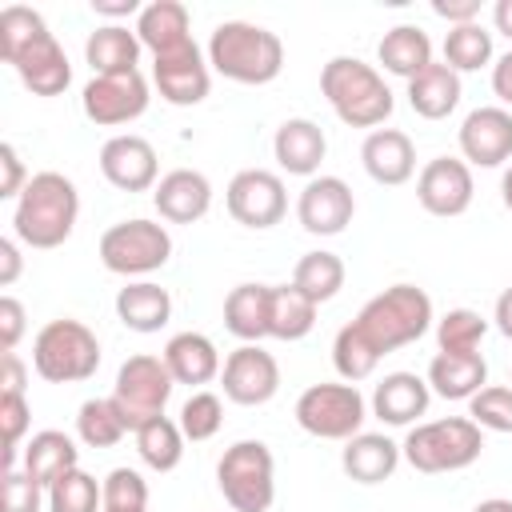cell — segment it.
Instances as JSON below:
<instances>
[{"mask_svg": "<svg viewBox=\"0 0 512 512\" xmlns=\"http://www.w3.org/2000/svg\"><path fill=\"white\" fill-rule=\"evenodd\" d=\"M0 60L16 68L20 84L32 96H60L72 84V64L60 40L28 4H8L0 12Z\"/></svg>", "mask_w": 512, "mask_h": 512, "instance_id": "1", "label": "cell"}, {"mask_svg": "<svg viewBox=\"0 0 512 512\" xmlns=\"http://www.w3.org/2000/svg\"><path fill=\"white\" fill-rule=\"evenodd\" d=\"M80 216V192L64 172H36L12 208V232L28 248H60Z\"/></svg>", "mask_w": 512, "mask_h": 512, "instance_id": "2", "label": "cell"}, {"mask_svg": "<svg viewBox=\"0 0 512 512\" xmlns=\"http://www.w3.org/2000/svg\"><path fill=\"white\" fill-rule=\"evenodd\" d=\"M352 328L384 360L388 352H396L404 344H416L432 328V300L416 284H392L356 312Z\"/></svg>", "mask_w": 512, "mask_h": 512, "instance_id": "3", "label": "cell"}, {"mask_svg": "<svg viewBox=\"0 0 512 512\" xmlns=\"http://www.w3.org/2000/svg\"><path fill=\"white\" fill-rule=\"evenodd\" d=\"M208 64L232 84H272L284 68V44L260 24L224 20L208 36Z\"/></svg>", "mask_w": 512, "mask_h": 512, "instance_id": "4", "label": "cell"}, {"mask_svg": "<svg viewBox=\"0 0 512 512\" xmlns=\"http://www.w3.org/2000/svg\"><path fill=\"white\" fill-rule=\"evenodd\" d=\"M320 92L348 128H372L376 132V124H384L396 108L384 76L356 56H332L320 68Z\"/></svg>", "mask_w": 512, "mask_h": 512, "instance_id": "5", "label": "cell"}, {"mask_svg": "<svg viewBox=\"0 0 512 512\" xmlns=\"http://www.w3.org/2000/svg\"><path fill=\"white\" fill-rule=\"evenodd\" d=\"M404 460L424 472H460L468 464L480 460L484 452V428H476L468 416H444V420H428V424H412L404 444H400Z\"/></svg>", "mask_w": 512, "mask_h": 512, "instance_id": "6", "label": "cell"}, {"mask_svg": "<svg viewBox=\"0 0 512 512\" xmlns=\"http://www.w3.org/2000/svg\"><path fill=\"white\" fill-rule=\"evenodd\" d=\"M32 368L48 384H80L100 368V340L84 320H48L32 340Z\"/></svg>", "mask_w": 512, "mask_h": 512, "instance_id": "7", "label": "cell"}, {"mask_svg": "<svg viewBox=\"0 0 512 512\" xmlns=\"http://www.w3.org/2000/svg\"><path fill=\"white\" fill-rule=\"evenodd\" d=\"M216 488L232 512H268L276 500V460L264 440H236L216 464Z\"/></svg>", "mask_w": 512, "mask_h": 512, "instance_id": "8", "label": "cell"}, {"mask_svg": "<svg viewBox=\"0 0 512 512\" xmlns=\"http://www.w3.org/2000/svg\"><path fill=\"white\" fill-rule=\"evenodd\" d=\"M364 416L368 404L348 380L312 384L296 396V424L316 440H352L364 428Z\"/></svg>", "mask_w": 512, "mask_h": 512, "instance_id": "9", "label": "cell"}, {"mask_svg": "<svg viewBox=\"0 0 512 512\" xmlns=\"http://www.w3.org/2000/svg\"><path fill=\"white\" fill-rule=\"evenodd\" d=\"M172 256V236L156 220H120L100 236V264L116 276H148Z\"/></svg>", "mask_w": 512, "mask_h": 512, "instance_id": "10", "label": "cell"}, {"mask_svg": "<svg viewBox=\"0 0 512 512\" xmlns=\"http://www.w3.org/2000/svg\"><path fill=\"white\" fill-rule=\"evenodd\" d=\"M176 380L164 364V356H128L116 372V388H112V400L128 424V432H136L140 424H148L152 416H164V404L172 396Z\"/></svg>", "mask_w": 512, "mask_h": 512, "instance_id": "11", "label": "cell"}, {"mask_svg": "<svg viewBox=\"0 0 512 512\" xmlns=\"http://www.w3.org/2000/svg\"><path fill=\"white\" fill-rule=\"evenodd\" d=\"M148 80L144 72H116V76H92L80 92V108L100 128H120L144 116L148 108Z\"/></svg>", "mask_w": 512, "mask_h": 512, "instance_id": "12", "label": "cell"}, {"mask_svg": "<svg viewBox=\"0 0 512 512\" xmlns=\"http://www.w3.org/2000/svg\"><path fill=\"white\" fill-rule=\"evenodd\" d=\"M224 204H228V216L244 228H272L284 220L288 212V192H284V180L268 168H244L228 180V192H224Z\"/></svg>", "mask_w": 512, "mask_h": 512, "instance_id": "13", "label": "cell"}, {"mask_svg": "<svg viewBox=\"0 0 512 512\" xmlns=\"http://www.w3.org/2000/svg\"><path fill=\"white\" fill-rule=\"evenodd\" d=\"M220 384H224V396L232 404L256 408V404H268L276 396V388H280V364L260 344H240L236 352L224 356Z\"/></svg>", "mask_w": 512, "mask_h": 512, "instance_id": "14", "label": "cell"}, {"mask_svg": "<svg viewBox=\"0 0 512 512\" xmlns=\"http://www.w3.org/2000/svg\"><path fill=\"white\" fill-rule=\"evenodd\" d=\"M356 216V196L340 176H312L300 188L296 220L312 236H340Z\"/></svg>", "mask_w": 512, "mask_h": 512, "instance_id": "15", "label": "cell"}, {"mask_svg": "<svg viewBox=\"0 0 512 512\" xmlns=\"http://www.w3.org/2000/svg\"><path fill=\"white\" fill-rule=\"evenodd\" d=\"M208 68H212V64L204 60V52H200L196 40H192V44L168 52V56H152V84L160 88V96H164L168 104L192 108V104H200V100L208 96V88H212V72H208Z\"/></svg>", "mask_w": 512, "mask_h": 512, "instance_id": "16", "label": "cell"}, {"mask_svg": "<svg viewBox=\"0 0 512 512\" xmlns=\"http://www.w3.org/2000/svg\"><path fill=\"white\" fill-rule=\"evenodd\" d=\"M472 168L456 156H436L416 176V200L432 216H464L472 204Z\"/></svg>", "mask_w": 512, "mask_h": 512, "instance_id": "17", "label": "cell"}, {"mask_svg": "<svg viewBox=\"0 0 512 512\" xmlns=\"http://www.w3.org/2000/svg\"><path fill=\"white\" fill-rule=\"evenodd\" d=\"M460 156L476 168H500L512 160V112L508 108H472L460 124Z\"/></svg>", "mask_w": 512, "mask_h": 512, "instance_id": "18", "label": "cell"}, {"mask_svg": "<svg viewBox=\"0 0 512 512\" xmlns=\"http://www.w3.org/2000/svg\"><path fill=\"white\" fill-rule=\"evenodd\" d=\"M100 172L120 192H148V188L160 184L156 180V172H160L156 148L144 136H132V132H120V136L104 140V148H100Z\"/></svg>", "mask_w": 512, "mask_h": 512, "instance_id": "19", "label": "cell"}, {"mask_svg": "<svg viewBox=\"0 0 512 512\" xmlns=\"http://www.w3.org/2000/svg\"><path fill=\"white\" fill-rule=\"evenodd\" d=\"M152 204L168 224H196L212 208V184L196 168H172L152 188Z\"/></svg>", "mask_w": 512, "mask_h": 512, "instance_id": "20", "label": "cell"}, {"mask_svg": "<svg viewBox=\"0 0 512 512\" xmlns=\"http://www.w3.org/2000/svg\"><path fill=\"white\" fill-rule=\"evenodd\" d=\"M360 160H364V172L384 184V188H400L412 180L416 172V144L408 132L400 128H376L364 136L360 144Z\"/></svg>", "mask_w": 512, "mask_h": 512, "instance_id": "21", "label": "cell"}, {"mask_svg": "<svg viewBox=\"0 0 512 512\" xmlns=\"http://www.w3.org/2000/svg\"><path fill=\"white\" fill-rule=\"evenodd\" d=\"M324 152H328L324 128L316 120H304V116L284 120L272 136V156L288 176H308L312 180L324 164Z\"/></svg>", "mask_w": 512, "mask_h": 512, "instance_id": "22", "label": "cell"}, {"mask_svg": "<svg viewBox=\"0 0 512 512\" xmlns=\"http://www.w3.org/2000/svg\"><path fill=\"white\" fill-rule=\"evenodd\" d=\"M428 400H432V388L424 376L416 372H388L376 392H372V412L392 424V428H408L416 424L424 412H428Z\"/></svg>", "mask_w": 512, "mask_h": 512, "instance_id": "23", "label": "cell"}, {"mask_svg": "<svg viewBox=\"0 0 512 512\" xmlns=\"http://www.w3.org/2000/svg\"><path fill=\"white\" fill-rule=\"evenodd\" d=\"M400 456H404L400 444H392L384 432H356L352 440H344L340 468L356 484H384L396 472Z\"/></svg>", "mask_w": 512, "mask_h": 512, "instance_id": "24", "label": "cell"}, {"mask_svg": "<svg viewBox=\"0 0 512 512\" xmlns=\"http://www.w3.org/2000/svg\"><path fill=\"white\" fill-rule=\"evenodd\" d=\"M192 16L180 0H152L136 16V36L152 56H168L184 44H192Z\"/></svg>", "mask_w": 512, "mask_h": 512, "instance_id": "25", "label": "cell"}, {"mask_svg": "<svg viewBox=\"0 0 512 512\" xmlns=\"http://www.w3.org/2000/svg\"><path fill=\"white\" fill-rule=\"evenodd\" d=\"M164 364H168L172 380L176 384H188V388H200V384L216 380L220 368H224L216 344L204 332H176L164 344Z\"/></svg>", "mask_w": 512, "mask_h": 512, "instance_id": "26", "label": "cell"}, {"mask_svg": "<svg viewBox=\"0 0 512 512\" xmlns=\"http://www.w3.org/2000/svg\"><path fill=\"white\" fill-rule=\"evenodd\" d=\"M424 380L444 400H472L488 384V364L480 352H436Z\"/></svg>", "mask_w": 512, "mask_h": 512, "instance_id": "27", "label": "cell"}, {"mask_svg": "<svg viewBox=\"0 0 512 512\" xmlns=\"http://www.w3.org/2000/svg\"><path fill=\"white\" fill-rule=\"evenodd\" d=\"M268 320H272V284H236L224 296V328L236 340L260 344L268 336Z\"/></svg>", "mask_w": 512, "mask_h": 512, "instance_id": "28", "label": "cell"}, {"mask_svg": "<svg viewBox=\"0 0 512 512\" xmlns=\"http://www.w3.org/2000/svg\"><path fill=\"white\" fill-rule=\"evenodd\" d=\"M140 52H144V44H140L136 28H124V24H100V28L84 40V60L92 64V76L136 72Z\"/></svg>", "mask_w": 512, "mask_h": 512, "instance_id": "29", "label": "cell"}, {"mask_svg": "<svg viewBox=\"0 0 512 512\" xmlns=\"http://www.w3.org/2000/svg\"><path fill=\"white\" fill-rule=\"evenodd\" d=\"M36 484L52 488L64 472L80 468V448L68 432H56V428H44L36 432L28 444H24V464H20Z\"/></svg>", "mask_w": 512, "mask_h": 512, "instance_id": "30", "label": "cell"}, {"mask_svg": "<svg viewBox=\"0 0 512 512\" xmlns=\"http://www.w3.org/2000/svg\"><path fill=\"white\" fill-rule=\"evenodd\" d=\"M464 88H460V76L448 68V64H428L420 76L408 80V108L424 120H444L456 112Z\"/></svg>", "mask_w": 512, "mask_h": 512, "instance_id": "31", "label": "cell"}, {"mask_svg": "<svg viewBox=\"0 0 512 512\" xmlns=\"http://www.w3.org/2000/svg\"><path fill=\"white\" fill-rule=\"evenodd\" d=\"M116 316L132 332H144V336L148 332H160L172 320V296H168V288H160L152 280L124 284L116 292Z\"/></svg>", "mask_w": 512, "mask_h": 512, "instance_id": "32", "label": "cell"}, {"mask_svg": "<svg viewBox=\"0 0 512 512\" xmlns=\"http://www.w3.org/2000/svg\"><path fill=\"white\" fill-rule=\"evenodd\" d=\"M376 60L384 64V72L412 80V76H420V72L432 64V40H428V32L416 28V24H396V28H388L384 40L376 44Z\"/></svg>", "mask_w": 512, "mask_h": 512, "instance_id": "33", "label": "cell"}, {"mask_svg": "<svg viewBox=\"0 0 512 512\" xmlns=\"http://www.w3.org/2000/svg\"><path fill=\"white\" fill-rule=\"evenodd\" d=\"M292 284L312 300V304H328L340 288H344V260L336 252H304L292 268Z\"/></svg>", "mask_w": 512, "mask_h": 512, "instance_id": "34", "label": "cell"}, {"mask_svg": "<svg viewBox=\"0 0 512 512\" xmlns=\"http://www.w3.org/2000/svg\"><path fill=\"white\" fill-rule=\"evenodd\" d=\"M316 308L296 284H272V320H268V336L276 340H304L316 324Z\"/></svg>", "mask_w": 512, "mask_h": 512, "instance_id": "35", "label": "cell"}, {"mask_svg": "<svg viewBox=\"0 0 512 512\" xmlns=\"http://www.w3.org/2000/svg\"><path fill=\"white\" fill-rule=\"evenodd\" d=\"M132 436H136L140 460H144L152 472H172V468L180 464V456H184V432H180V424L168 420V416H152V420L140 424Z\"/></svg>", "mask_w": 512, "mask_h": 512, "instance_id": "36", "label": "cell"}, {"mask_svg": "<svg viewBox=\"0 0 512 512\" xmlns=\"http://www.w3.org/2000/svg\"><path fill=\"white\" fill-rule=\"evenodd\" d=\"M124 432H128V424H124V416H120L112 396H96V400L80 404V412H76L80 444H88V448H116L124 440Z\"/></svg>", "mask_w": 512, "mask_h": 512, "instance_id": "37", "label": "cell"}, {"mask_svg": "<svg viewBox=\"0 0 512 512\" xmlns=\"http://www.w3.org/2000/svg\"><path fill=\"white\" fill-rule=\"evenodd\" d=\"M492 60V32H484V24H460L448 28L444 36V64L460 76V72H480Z\"/></svg>", "mask_w": 512, "mask_h": 512, "instance_id": "38", "label": "cell"}, {"mask_svg": "<svg viewBox=\"0 0 512 512\" xmlns=\"http://www.w3.org/2000/svg\"><path fill=\"white\" fill-rule=\"evenodd\" d=\"M100 508H104V484H96V476H88L84 468L64 472L48 488V512H100Z\"/></svg>", "mask_w": 512, "mask_h": 512, "instance_id": "39", "label": "cell"}, {"mask_svg": "<svg viewBox=\"0 0 512 512\" xmlns=\"http://www.w3.org/2000/svg\"><path fill=\"white\" fill-rule=\"evenodd\" d=\"M484 332H488V320L480 316V312H472V308H452V312H444L440 320H436V344H440V352H476L480 348V340H484Z\"/></svg>", "mask_w": 512, "mask_h": 512, "instance_id": "40", "label": "cell"}, {"mask_svg": "<svg viewBox=\"0 0 512 512\" xmlns=\"http://www.w3.org/2000/svg\"><path fill=\"white\" fill-rule=\"evenodd\" d=\"M332 364H336L340 380L356 384V380H368V376L376 372L380 356L360 340V332H356L352 324H344V328L336 332V340H332Z\"/></svg>", "mask_w": 512, "mask_h": 512, "instance_id": "41", "label": "cell"}, {"mask_svg": "<svg viewBox=\"0 0 512 512\" xmlns=\"http://www.w3.org/2000/svg\"><path fill=\"white\" fill-rule=\"evenodd\" d=\"M180 432H184V440H192V444H200V440H212L216 432H220V424H224V404H220V396L216 392H192L184 404H180Z\"/></svg>", "mask_w": 512, "mask_h": 512, "instance_id": "42", "label": "cell"}, {"mask_svg": "<svg viewBox=\"0 0 512 512\" xmlns=\"http://www.w3.org/2000/svg\"><path fill=\"white\" fill-rule=\"evenodd\" d=\"M100 484H104L100 512H148V484L136 468H112Z\"/></svg>", "mask_w": 512, "mask_h": 512, "instance_id": "43", "label": "cell"}, {"mask_svg": "<svg viewBox=\"0 0 512 512\" xmlns=\"http://www.w3.org/2000/svg\"><path fill=\"white\" fill-rule=\"evenodd\" d=\"M468 420L488 432H512V388L504 384H484L468 400Z\"/></svg>", "mask_w": 512, "mask_h": 512, "instance_id": "44", "label": "cell"}, {"mask_svg": "<svg viewBox=\"0 0 512 512\" xmlns=\"http://www.w3.org/2000/svg\"><path fill=\"white\" fill-rule=\"evenodd\" d=\"M32 424V408L24 392H0V432H4V472L16 468V448Z\"/></svg>", "mask_w": 512, "mask_h": 512, "instance_id": "45", "label": "cell"}, {"mask_svg": "<svg viewBox=\"0 0 512 512\" xmlns=\"http://www.w3.org/2000/svg\"><path fill=\"white\" fill-rule=\"evenodd\" d=\"M40 504H48V488L36 484L24 468H8L4 472V512H40Z\"/></svg>", "mask_w": 512, "mask_h": 512, "instance_id": "46", "label": "cell"}, {"mask_svg": "<svg viewBox=\"0 0 512 512\" xmlns=\"http://www.w3.org/2000/svg\"><path fill=\"white\" fill-rule=\"evenodd\" d=\"M28 180H32V176L24 172V160H20L16 144L4 140V144H0V200H16Z\"/></svg>", "mask_w": 512, "mask_h": 512, "instance_id": "47", "label": "cell"}, {"mask_svg": "<svg viewBox=\"0 0 512 512\" xmlns=\"http://www.w3.org/2000/svg\"><path fill=\"white\" fill-rule=\"evenodd\" d=\"M24 336V304L16 296H0V352H16Z\"/></svg>", "mask_w": 512, "mask_h": 512, "instance_id": "48", "label": "cell"}, {"mask_svg": "<svg viewBox=\"0 0 512 512\" xmlns=\"http://www.w3.org/2000/svg\"><path fill=\"white\" fill-rule=\"evenodd\" d=\"M432 12L440 20H448L452 28H460V24H476L480 20V0H432Z\"/></svg>", "mask_w": 512, "mask_h": 512, "instance_id": "49", "label": "cell"}, {"mask_svg": "<svg viewBox=\"0 0 512 512\" xmlns=\"http://www.w3.org/2000/svg\"><path fill=\"white\" fill-rule=\"evenodd\" d=\"M492 92L500 96V104L512 108V48L492 64Z\"/></svg>", "mask_w": 512, "mask_h": 512, "instance_id": "50", "label": "cell"}, {"mask_svg": "<svg viewBox=\"0 0 512 512\" xmlns=\"http://www.w3.org/2000/svg\"><path fill=\"white\" fill-rule=\"evenodd\" d=\"M0 368H4V376H0V392H24V360L16 356V352H4L0 356Z\"/></svg>", "mask_w": 512, "mask_h": 512, "instance_id": "51", "label": "cell"}, {"mask_svg": "<svg viewBox=\"0 0 512 512\" xmlns=\"http://www.w3.org/2000/svg\"><path fill=\"white\" fill-rule=\"evenodd\" d=\"M16 276H20V248L12 236H4L0 240V284L8 288V284H16Z\"/></svg>", "mask_w": 512, "mask_h": 512, "instance_id": "52", "label": "cell"}, {"mask_svg": "<svg viewBox=\"0 0 512 512\" xmlns=\"http://www.w3.org/2000/svg\"><path fill=\"white\" fill-rule=\"evenodd\" d=\"M92 12L120 20V16H132V12L140 16V4H136V0H92Z\"/></svg>", "mask_w": 512, "mask_h": 512, "instance_id": "53", "label": "cell"}, {"mask_svg": "<svg viewBox=\"0 0 512 512\" xmlns=\"http://www.w3.org/2000/svg\"><path fill=\"white\" fill-rule=\"evenodd\" d=\"M492 320H496L500 336L512 340V288H504V292L496 296V312H492Z\"/></svg>", "mask_w": 512, "mask_h": 512, "instance_id": "54", "label": "cell"}, {"mask_svg": "<svg viewBox=\"0 0 512 512\" xmlns=\"http://www.w3.org/2000/svg\"><path fill=\"white\" fill-rule=\"evenodd\" d=\"M492 24H496V32H504V36L512 40V0H496V8H492Z\"/></svg>", "mask_w": 512, "mask_h": 512, "instance_id": "55", "label": "cell"}, {"mask_svg": "<svg viewBox=\"0 0 512 512\" xmlns=\"http://www.w3.org/2000/svg\"><path fill=\"white\" fill-rule=\"evenodd\" d=\"M472 512H512V500H500V496H492V500H480Z\"/></svg>", "mask_w": 512, "mask_h": 512, "instance_id": "56", "label": "cell"}, {"mask_svg": "<svg viewBox=\"0 0 512 512\" xmlns=\"http://www.w3.org/2000/svg\"><path fill=\"white\" fill-rule=\"evenodd\" d=\"M500 200H504V208L512 212V164H508L504 176H500Z\"/></svg>", "mask_w": 512, "mask_h": 512, "instance_id": "57", "label": "cell"}]
</instances>
